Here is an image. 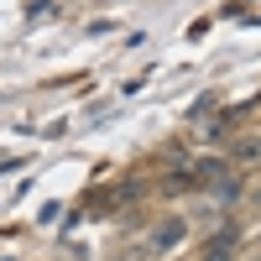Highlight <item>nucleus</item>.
<instances>
[{"instance_id":"f03ea898","label":"nucleus","mask_w":261,"mask_h":261,"mask_svg":"<svg viewBox=\"0 0 261 261\" xmlns=\"http://www.w3.org/2000/svg\"><path fill=\"white\" fill-rule=\"evenodd\" d=\"M235 256H241V235H235V230H220L204 246V261H235Z\"/></svg>"},{"instance_id":"f257e3e1","label":"nucleus","mask_w":261,"mask_h":261,"mask_svg":"<svg viewBox=\"0 0 261 261\" xmlns=\"http://www.w3.org/2000/svg\"><path fill=\"white\" fill-rule=\"evenodd\" d=\"M183 235H188V225H183V220H162L157 230L146 235V251H157V256H162V251H172V246H178Z\"/></svg>"}]
</instances>
